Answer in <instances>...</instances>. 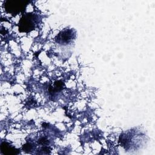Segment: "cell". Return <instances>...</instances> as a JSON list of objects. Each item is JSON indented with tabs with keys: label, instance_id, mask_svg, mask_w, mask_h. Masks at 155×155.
I'll use <instances>...</instances> for the list:
<instances>
[{
	"label": "cell",
	"instance_id": "6da1fadb",
	"mask_svg": "<svg viewBox=\"0 0 155 155\" xmlns=\"http://www.w3.org/2000/svg\"><path fill=\"white\" fill-rule=\"evenodd\" d=\"M31 17V16H30L29 14H27L26 16L21 18L19 24V28L20 30H22L23 31H30L34 27V24Z\"/></svg>",
	"mask_w": 155,
	"mask_h": 155
},
{
	"label": "cell",
	"instance_id": "7a4b0ae2",
	"mask_svg": "<svg viewBox=\"0 0 155 155\" xmlns=\"http://www.w3.org/2000/svg\"><path fill=\"white\" fill-rule=\"evenodd\" d=\"M22 2L19 1H8L6 2L5 8L10 13H16L20 11V9L23 7Z\"/></svg>",
	"mask_w": 155,
	"mask_h": 155
},
{
	"label": "cell",
	"instance_id": "3957f363",
	"mask_svg": "<svg viewBox=\"0 0 155 155\" xmlns=\"http://www.w3.org/2000/svg\"><path fill=\"white\" fill-rule=\"evenodd\" d=\"M58 42H68L71 39L72 32L71 30H65L62 33H60L58 36Z\"/></svg>",
	"mask_w": 155,
	"mask_h": 155
},
{
	"label": "cell",
	"instance_id": "277c9868",
	"mask_svg": "<svg viewBox=\"0 0 155 155\" xmlns=\"http://www.w3.org/2000/svg\"><path fill=\"white\" fill-rule=\"evenodd\" d=\"M1 151L5 154H15V150L13 149L12 148L10 147L9 145H6L5 143H3L1 145Z\"/></svg>",
	"mask_w": 155,
	"mask_h": 155
}]
</instances>
